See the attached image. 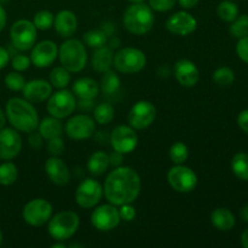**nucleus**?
Returning a JSON list of instances; mask_svg holds the SVG:
<instances>
[{
    "label": "nucleus",
    "instance_id": "nucleus-30",
    "mask_svg": "<svg viewBox=\"0 0 248 248\" xmlns=\"http://www.w3.org/2000/svg\"><path fill=\"white\" fill-rule=\"evenodd\" d=\"M70 82V72L64 67H56L50 73V84L57 90L65 89Z\"/></svg>",
    "mask_w": 248,
    "mask_h": 248
},
{
    "label": "nucleus",
    "instance_id": "nucleus-58",
    "mask_svg": "<svg viewBox=\"0 0 248 248\" xmlns=\"http://www.w3.org/2000/svg\"><path fill=\"white\" fill-rule=\"evenodd\" d=\"M1 242H2V232L1 230H0V245H1Z\"/></svg>",
    "mask_w": 248,
    "mask_h": 248
},
{
    "label": "nucleus",
    "instance_id": "nucleus-53",
    "mask_svg": "<svg viewBox=\"0 0 248 248\" xmlns=\"http://www.w3.org/2000/svg\"><path fill=\"white\" fill-rule=\"evenodd\" d=\"M240 215H241V218L244 219V222L248 223V203H246V205L241 208V211H240Z\"/></svg>",
    "mask_w": 248,
    "mask_h": 248
},
{
    "label": "nucleus",
    "instance_id": "nucleus-42",
    "mask_svg": "<svg viewBox=\"0 0 248 248\" xmlns=\"http://www.w3.org/2000/svg\"><path fill=\"white\" fill-rule=\"evenodd\" d=\"M47 150L52 156H60L61 154H63V150H64V142H63L62 138L55 137L48 140Z\"/></svg>",
    "mask_w": 248,
    "mask_h": 248
},
{
    "label": "nucleus",
    "instance_id": "nucleus-8",
    "mask_svg": "<svg viewBox=\"0 0 248 248\" xmlns=\"http://www.w3.org/2000/svg\"><path fill=\"white\" fill-rule=\"evenodd\" d=\"M52 205L45 199H33L24 205L22 217L31 227H43L52 217Z\"/></svg>",
    "mask_w": 248,
    "mask_h": 248
},
{
    "label": "nucleus",
    "instance_id": "nucleus-23",
    "mask_svg": "<svg viewBox=\"0 0 248 248\" xmlns=\"http://www.w3.org/2000/svg\"><path fill=\"white\" fill-rule=\"evenodd\" d=\"M73 93L80 99H94L99 93V85L91 78H80L73 84Z\"/></svg>",
    "mask_w": 248,
    "mask_h": 248
},
{
    "label": "nucleus",
    "instance_id": "nucleus-34",
    "mask_svg": "<svg viewBox=\"0 0 248 248\" xmlns=\"http://www.w3.org/2000/svg\"><path fill=\"white\" fill-rule=\"evenodd\" d=\"M93 115L97 123L101 125H107V124L111 123V120L114 119L115 110L110 103H101L94 108Z\"/></svg>",
    "mask_w": 248,
    "mask_h": 248
},
{
    "label": "nucleus",
    "instance_id": "nucleus-1",
    "mask_svg": "<svg viewBox=\"0 0 248 248\" xmlns=\"http://www.w3.org/2000/svg\"><path fill=\"white\" fill-rule=\"evenodd\" d=\"M142 189V181L137 171L128 166L115 167L107 176L103 195L109 203L121 206L137 200Z\"/></svg>",
    "mask_w": 248,
    "mask_h": 248
},
{
    "label": "nucleus",
    "instance_id": "nucleus-24",
    "mask_svg": "<svg viewBox=\"0 0 248 248\" xmlns=\"http://www.w3.org/2000/svg\"><path fill=\"white\" fill-rule=\"evenodd\" d=\"M114 63L113 50L108 46H102L96 48L91 58V65L96 72L104 73L111 68Z\"/></svg>",
    "mask_w": 248,
    "mask_h": 248
},
{
    "label": "nucleus",
    "instance_id": "nucleus-37",
    "mask_svg": "<svg viewBox=\"0 0 248 248\" xmlns=\"http://www.w3.org/2000/svg\"><path fill=\"white\" fill-rule=\"evenodd\" d=\"M229 33L237 39L248 35V15L237 16L230 24Z\"/></svg>",
    "mask_w": 248,
    "mask_h": 248
},
{
    "label": "nucleus",
    "instance_id": "nucleus-9",
    "mask_svg": "<svg viewBox=\"0 0 248 248\" xmlns=\"http://www.w3.org/2000/svg\"><path fill=\"white\" fill-rule=\"evenodd\" d=\"M167 182L177 193L186 194L193 191L198 186V176L195 172L183 164L171 167L167 172Z\"/></svg>",
    "mask_w": 248,
    "mask_h": 248
},
{
    "label": "nucleus",
    "instance_id": "nucleus-49",
    "mask_svg": "<svg viewBox=\"0 0 248 248\" xmlns=\"http://www.w3.org/2000/svg\"><path fill=\"white\" fill-rule=\"evenodd\" d=\"M178 1V4L181 5L183 9H193V7H195L196 5L199 4V1L200 0H177Z\"/></svg>",
    "mask_w": 248,
    "mask_h": 248
},
{
    "label": "nucleus",
    "instance_id": "nucleus-47",
    "mask_svg": "<svg viewBox=\"0 0 248 248\" xmlns=\"http://www.w3.org/2000/svg\"><path fill=\"white\" fill-rule=\"evenodd\" d=\"M123 161H124V154L116 152V150H114V152L109 155V164H110V166L119 167L121 166Z\"/></svg>",
    "mask_w": 248,
    "mask_h": 248
},
{
    "label": "nucleus",
    "instance_id": "nucleus-32",
    "mask_svg": "<svg viewBox=\"0 0 248 248\" xmlns=\"http://www.w3.org/2000/svg\"><path fill=\"white\" fill-rule=\"evenodd\" d=\"M84 41L87 46H90V47L98 48L106 45L107 41H108V35H107L106 31L102 28L91 29V31L85 33Z\"/></svg>",
    "mask_w": 248,
    "mask_h": 248
},
{
    "label": "nucleus",
    "instance_id": "nucleus-17",
    "mask_svg": "<svg viewBox=\"0 0 248 248\" xmlns=\"http://www.w3.org/2000/svg\"><path fill=\"white\" fill-rule=\"evenodd\" d=\"M166 28L174 35L186 36L198 28V21L193 15L186 11H178L166 21Z\"/></svg>",
    "mask_w": 248,
    "mask_h": 248
},
{
    "label": "nucleus",
    "instance_id": "nucleus-13",
    "mask_svg": "<svg viewBox=\"0 0 248 248\" xmlns=\"http://www.w3.org/2000/svg\"><path fill=\"white\" fill-rule=\"evenodd\" d=\"M121 222L119 208L111 203L102 205L94 208L91 215V224L99 232L114 230Z\"/></svg>",
    "mask_w": 248,
    "mask_h": 248
},
{
    "label": "nucleus",
    "instance_id": "nucleus-35",
    "mask_svg": "<svg viewBox=\"0 0 248 248\" xmlns=\"http://www.w3.org/2000/svg\"><path fill=\"white\" fill-rule=\"evenodd\" d=\"M53 21H55V15L47 10L36 12L33 17V24L39 31H48L51 27H53Z\"/></svg>",
    "mask_w": 248,
    "mask_h": 248
},
{
    "label": "nucleus",
    "instance_id": "nucleus-16",
    "mask_svg": "<svg viewBox=\"0 0 248 248\" xmlns=\"http://www.w3.org/2000/svg\"><path fill=\"white\" fill-rule=\"evenodd\" d=\"M58 57V47L52 40H44L31 47V62L36 68H47Z\"/></svg>",
    "mask_w": 248,
    "mask_h": 248
},
{
    "label": "nucleus",
    "instance_id": "nucleus-56",
    "mask_svg": "<svg viewBox=\"0 0 248 248\" xmlns=\"http://www.w3.org/2000/svg\"><path fill=\"white\" fill-rule=\"evenodd\" d=\"M51 247L52 248H65V245L63 241H56V244H53Z\"/></svg>",
    "mask_w": 248,
    "mask_h": 248
},
{
    "label": "nucleus",
    "instance_id": "nucleus-4",
    "mask_svg": "<svg viewBox=\"0 0 248 248\" xmlns=\"http://www.w3.org/2000/svg\"><path fill=\"white\" fill-rule=\"evenodd\" d=\"M58 58L68 72L79 73L86 67L87 52L84 43L78 39H68L58 48Z\"/></svg>",
    "mask_w": 248,
    "mask_h": 248
},
{
    "label": "nucleus",
    "instance_id": "nucleus-7",
    "mask_svg": "<svg viewBox=\"0 0 248 248\" xmlns=\"http://www.w3.org/2000/svg\"><path fill=\"white\" fill-rule=\"evenodd\" d=\"M10 38L15 48L19 51L31 50L36 44V28L33 22L28 19H18L15 22L10 29Z\"/></svg>",
    "mask_w": 248,
    "mask_h": 248
},
{
    "label": "nucleus",
    "instance_id": "nucleus-15",
    "mask_svg": "<svg viewBox=\"0 0 248 248\" xmlns=\"http://www.w3.org/2000/svg\"><path fill=\"white\" fill-rule=\"evenodd\" d=\"M96 132L94 120L86 114H79L69 119L65 125V133L74 140H84L92 137Z\"/></svg>",
    "mask_w": 248,
    "mask_h": 248
},
{
    "label": "nucleus",
    "instance_id": "nucleus-28",
    "mask_svg": "<svg viewBox=\"0 0 248 248\" xmlns=\"http://www.w3.org/2000/svg\"><path fill=\"white\" fill-rule=\"evenodd\" d=\"M120 87V78L118 77L116 73H114L110 69L103 73L101 78V82H99V91L103 92L106 96H114L115 93H118Z\"/></svg>",
    "mask_w": 248,
    "mask_h": 248
},
{
    "label": "nucleus",
    "instance_id": "nucleus-29",
    "mask_svg": "<svg viewBox=\"0 0 248 248\" xmlns=\"http://www.w3.org/2000/svg\"><path fill=\"white\" fill-rule=\"evenodd\" d=\"M232 173L241 181H248V154L237 153L232 160Z\"/></svg>",
    "mask_w": 248,
    "mask_h": 248
},
{
    "label": "nucleus",
    "instance_id": "nucleus-19",
    "mask_svg": "<svg viewBox=\"0 0 248 248\" xmlns=\"http://www.w3.org/2000/svg\"><path fill=\"white\" fill-rule=\"evenodd\" d=\"M173 74L178 84L184 87H194L200 80L199 68L190 60L177 61L173 67Z\"/></svg>",
    "mask_w": 248,
    "mask_h": 248
},
{
    "label": "nucleus",
    "instance_id": "nucleus-33",
    "mask_svg": "<svg viewBox=\"0 0 248 248\" xmlns=\"http://www.w3.org/2000/svg\"><path fill=\"white\" fill-rule=\"evenodd\" d=\"M18 177V170L14 162H4L0 165V184L9 186L17 181Z\"/></svg>",
    "mask_w": 248,
    "mask_h": 248
},
{
    "label": "nucleus",
    "instance_id": "nucleus-39",
    "mask_svg": "<svg viewBox=\"0 0 248 248\" xmlns=\"http://www.w3.org/2000/svg\"><path fill=\"white\" fill-rule=\"evenodd\" d=\"M24 84H26V80L23 75L19 74V72H11L5 77V86L11 91H22Z\"/></svg>",
    "mask_w": 248,
    "mask_h": 248
},
{
    "label": "nucleus",
    "instance_id": "nucleus-26",
    "mask_svg": "<svg viewBox=\"0 0 248 248\" xmlns=\"http://www.w3.org/2000/svg\"><path fill=\"white\" fill-rule=\"evenodd\" d=\"M38 131L44 140H51L55 137H61L63 133V124L61 123V119L53 118H45L39 123Z\"/></svg>",
    "mask_w": 248,
    "mask_h": 248
},
{
    "label": "nucleus",
    "instance_id": "nucleus-3",
    "mask_svg": "<svg viewBox=\"0 0 248 248\" xmlns=\"http://www.w3.org/2000/svg\"><path fill=\"white\" fill-rule=\"evenodd\" d=\"M123 22L130 33L135 35H144L152 31L155 18L150 6L143 2H137L126 9Z\"/></svg>",
    "mask_w": 248,
    "mask_h": 248
},
{
    "label": "nucleus",
    "instance_id": "nucleus-41",
    "mask_svg": "<svg viewBox=\"0 0 248 248\" xmlns=\"http://www.w3.org/2000/svg\"><path fill=\"white\" fill-rule=\"evenodd\" d=\"M150 9L157 12L170 11L174 7L177 0H148Z\"/></svg>",
    "mask_w": 248,
    "mask_h": 248
},
{
    "label": "nucleus",
    "instance_id": "nucleus-2",
    "mask_svg": "<svg viewBox=\"0 0 248 248\" xmlns=\"http://www.w3.org/2000/svg\"><path fill=\"white\" fill-rule=\"evenodd\" d=\"M5 115L12 127L17 131L29 133L38 128L39 116L36 109L31 102L24 98H10L6 103Z\"/></svg>",
    "mask_w": 248,
    "mask_h": 248
},
{
    "label": "nucleus",
    "instance_id": "nucleus-40",
    "mask_svg": "<svg viewBox=\"0 0 248 248\" xmlns=\"http://www.w3.org/2000/svg\"><path fill=\"white\" fill-rule=\"evenodd\" d=\"M31 57L26 55H22V53H18V55H15L12 57L11 65L16 72H24V70L28 69L31 67Z\"/></svg>",
    "mask_w": 248,
    "mask_h": 248
},
{
    "label": "nucleus",
    "instance_id": "nucleus-11",
    "mask_svg": "<svg viewBox=\"0 0 248 248\" xmlns=\"http://www.w3.org/2000/svg\"><path fill=\"white\" fill-rule=\"evenodd\" d=\"M156 118V108L149 101H138L131 107L128 113V123L135 130H144L154 123Z\"/></svg>",
    "mask_w": 248,
    "mask_h": 248
},
{
    "label": "nucleus",
    "instance_id": "nucleus-21",
    "mask_svg": "<svg viewBox=\"0 0 248 248\" xmlns=\"http://www.w3.org/2000/svg\"><path fill=\"white\" fill-rule=\"evenodd\" d=\"M45 172L48 179L58 186H63L70 182V171L65 162L58 156H51L45 162Z\"/></svg>",
    "mask_w": 248,
    "mask_h": 248
},
{
    "label": "nucleus",
    "instance_id": "nucleus-6",
    "mask_svg": "<svg viewBox=\"0 0 248 248\" xmlns=\"http://www.w3.org/2000/svg\"><path fill=\"white\" fill-rule=\"evenodd\" d=\"M114 67L124 74H135L144 69L147 57L144 52L136 47H124L114 55Z\"/></svg>",
    "mask_w": 248,
    "mask_h": 248
},
{
    "label": "nucleus",
    "instance_id": "nucleus-46",
    "mask_svg": "<svg viewBox=\"0 0 248 248\" xmlns=\"http://www.w3.org/2000/svg\"><path fill=\"white\" fill-rule=\"evenodd\" d=\"M237 125L245 133L248 135V109H245V110H242L239 114V116H237Z\"/></svg>",
    "mask_w": 248,
    "mask_h": 248
},
{
    "label": "nucleus",
    "instance_id": "nucleus-43",
    "mask_svg": "<svg viewBox=\"0 0 248 248\" xmlns=\"http://www.w3.org/2000/svg\"><path fill=\"white\" fill-rule=\"evenodd\" d=\"M119 213H120L121 220L125 222H132L136 218V208L133 207L132 203H124L119 208Z\"/></svg>",
    "mask_w": 248,
    "mask_h": 248
},
{
    "label": "nucleus",
    "instance_id": "nucleus-25",
    "mask_svg": "<svg viewBox=\"0 0 248 248\" xmlns=\"http://www.w3.org/2000/svg\"><path fill=\"white\" fill-rule=\"evenodd\" d=\"M211 223L213 227L220 232H229L235 225V217L232 212L228 208H216L211 213Z\"/></svg>",
    "mask_w": 248,
    "mask_h": 248
},
{
    "label": "nucleus",
    "instance_id": "nucleus-45",
    "mask_svg": "<svg viewBox=\"0 0 248 248\" xmlns=\"http://www.w3.org/2000/svg\"><path fill=\"white\" fill-rule=\"evenodd\" d=\"M28 143L29 145H31V148H34V149H40L41 147H43V136L39 133V131L34 130L31 131V132L28 133Z\"/></svg>",
    "mask_w": 248,
    "mask_h": 248
},
{
    "label": "nucleus",
    "instance_id": "nucleus-22",
    "mask_svg": "<svg viewBox=\"0 0 248 248\" xmlns=\"http://www.w3.org/2000/svg\"><path fill=\"white\" fill-rule=\"evenodd\" d=\"M53 27L58 35L62 38H70L78 29V18L70 10H62L55 16Z\"/></svg>",
    "mask_w": 248,
    "mask_h": 248
},
{
    "label": "nucleus",
    "instance_id": "nucleus-54",
    "mask_svg": "<svg viewBox=\"0 0 248 248\" xmlns=\"http://www.w3.org/2000/svg\"><path fill=\"white\" fill-rule=\"evenodd\" d=\"M5 124H6V115H5L4 111L0 109V130H1V128H4Z\"/></svg>",
    "mask_w": 248,
    "mask_h": 248
},
{
    "label": "nucleus",
    "instance_id": "nucleus-51",
    "mask_svg": "<svg viewBox=\"0 0 248 248\" xmlns=\"http://www.w3.org/2000/svg\"><path fill=\"white\" fill-rule=\"evenodd\" d=\"M79 107L81 109H85V110H89L93 107V99H80Z\"/></svg>",
    "mask_w": 248,
    "mask_h": 248
},
{
    "label": "nucleus",
    "instance_id": "nucleus-38",
    "mask_svg": "<svg viewBox=\"0 0 248 248\" xmlns=\"http://www.w3.org/2000/svg\"><path fill=\"white\" fill-rule=\"evenodd\" d=\"M235 80V73L229 67H220L213 73V81L219 86H230Z\"/></svg>",
    "mask_w": 248,
    "mask_h": 248
},
{
    "label": "nucleus",
    "instance_id": "nucleus-36",
    "mask_svg": "<svg viewBox=\"0 0 248 248\" xmlns=\"http://www.w3.org/2000/svg\"><path fill=\"white\" fill-rule=\"evenodd\" d=\"M170 159L173 164L181 165L188 160L189 157V149L186 147V144H184L183 142H176L174 144H172V147L170 148Z\"/></svg>",
    "mask_w": 248,
    "mask_h": 248
},
{
    "label": "nucleus",
    "instance_id": "nucleus-44",
    "mask_svg": "<svg viewBox=\"0 0 248 248\" xmlns=\"http://www.w3.org/2000/svg\"><path fill=\"white\" fill-rule=\"evenodd\" d=\"M236 53L240 60L248 63V35L239 39L236 44Z\"/></svg>",
    "mask_w": 248,
    "mask_h": 248
},
{
    "label": "nucleus",
    "instance_id": "nucleus-57",
    "mask_svg": "<svg viewBox=\"0 0 248 248\" xmlns=\"http://www.w3.org/2000/svg\"><path fill=\"white\" fill-rule=\"evenodd\" d=\"M127 1L132 2V4H137V2H143L144 0H127Z\"/></svg>",
    "mask_w": 248,
    "mask_h": 248
},
{
    "label": "nucleus",
    "instance_id": "nucleus-48",
    "mask_svg": "<svg viewBox=\"0 0 248 248\" xmlns=\"http://www.w3.org/2000/svg\"><path fill=\"white\" fill-rule=\"evenodd\" d=\"M10 60V53L6 48H4L2 46H0V69L5 68L9 63Z\"/></svg>",
    "mask_w": 248,
    "mask_h": 248
},
{
    "label": "nucleus",
    "instance_id": "nucleus-52",
    "mask_svg": "<svg viewBox=\"0 0 248 248\" xmlns=\"http://www.w3.org/2000/svg\"><path fill=\"white\" fill-rule=\"evenodd\" d=\"M241 245L242 247L248 248V228L245 229L241 234Z\"/></svg>",
    "mask_w": 248,
    "mask_h": 248
},
{
    "label": "nucleus",
    "instance_id": "nucleus-10",
    "mask_svg": "<svg viewBox=\"0 0 248 248\" xmlns=\"http://www.w3.org/2000/svg\"><path fill=\"white\" fill-rule=\"evenodd\" d=\"M75 108H77V101L74 93L65 89L58 90L56 93L51 94L46 104L48 114L57 119L68 118L72 115Z\"/></svg>",
    "mask_w": 248,
    "mask_h": 248
},
{
    "label": "nucleus",
    "instance_id": "nucleus-55",
    "mask_svg": "<svg viewBox=\"0 0 248 248\" xmlns=\"http://www.w3.org/2000/svg\"><path fill=\"white\" fill-rule=\"evenodd\" d=\"M119 45H120V40H119L118 38H114L113 40L110 41V46H109V47H110L111 50H113V48L119 47Z\"/></svg>",
    "mask_w": 248,
    "mask_h": 248
},
{
    "label": "nucleus",
    "instance_id": "nucleus-5",
    "mask_svg": "<svg viewBox=\"0 0 248 248\" xmlns=\"http://www.w3.org/2000/svg\"><path fill=\"white\" fill-rule=\"evenodd\" d=\"M80 218L73 211H62L52 216L48 220L47 230L55 241H67L78 232Z\"/></svg>",
    "mask_w": 248,
    "mask_h": 248
},
{
    "label": "nucleus",
    "instance_id": "nucleus-27",
    "mask_svg": "<svg viewBox=\"0 0 248 248\" xmlns=\"http://www.w3.org/2000/svg\"><path fill=\"white\" fill-rule=\"evenodd\" d=\"M109 166H110L109 155L102 150L94 152L87 161V170L92 176H102L103 173H106Z\"/></svg>",
    "mask_w": 248,
    "mask_h": 248
},
{
    "label": "nucleus",
    "instance_id": "nucleus-12",
    "mask_svg": "<svg viewBox=\"0 0 248 248\" xmlns=\"http://www.w3.org/2000/svg\"><path fill=\"white\" fill-rule=\"evenodd\" d=\"M103 198V186L92 178L82 181L75 191V201L81 208H93Z\"/></svg>",
    "mask_w": 248,
    "mask_h": 248
},
{
    "label": "nucleus",
    "instance_id": "nucleus-18",
    "mask_svg": "<svg viewBox=\"0 0 248 248\" xmlns=\"http://www.w3.org/2000/svg\"><path fill=\"white\" fill-rule=\"evenodd\" d=\"M22 137L15 128L0 130V159L12 160L21 153Z\"/></svg>",
    "mask_w": 248,
    "mask_h": 248
},
{
    "label": "nucleus",
    "instance_id": "nucleus-50",
    "mask_svg": "<svg viewBox=\"0 0 248 248\" xmlns=\"http://www.w3.org/2000/svg\"><path fill=\"white\" fill-rule=\"evenodd\" d=\"M6 21H7V15L6 11H5L4 7L0 5V33L4 31L5 26H6Z\"/></svg>",
    "mask_w": 248,
    "mask_h": 248
},
{
    "label": "nucleus",
    "instance_id": "nucleus-20",
    "mask_svg": "<svg viewBox=\"0 0 248 248\" xmlns=\"http://www.w3.org/2000/svg\"><path fill=\"white\" fill-rule=\"evenodd\" d=\"M23 98L31 103H40L52 94V85L43 79H34L26 82L22 89Z\"/></svg>",
    "mask_w": 248,
    "mask_h": 248
},
{
    "label": "nucleus",
    "instance_id": "nucleus-31",
    "mask_svg": "<svg viewBox=\"0 0 248 248\" xmlns=\"http://www.w3.org/2000/svg\"><path fill=\"white\" fill-rule=\"evenodd\" d=\"M217 15L222 21L232 23L239 16V7L230 0H224L217 7Z\"/></svg>",
    "mask_w": 248,
    "mask_h": 248
},
{
    "label": "nucleus",
    "instance_id": "nucleus-14",
    "mask_svg": "<svg viewBox=\"0 0 248 248\" xmlns=\"http://www.w3.org/2000/svg\"><path fill=\"white\" fill-rule=\"evenodd\" d=\"M110 143L114 150L121 154H130L138 144V136L135 128L127 125H120L113 130L110 135Z\"/></svg>",
    "mask_w": 248,
    "mask_h": 248
}]
</instances>
